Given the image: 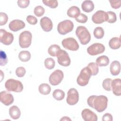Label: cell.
Segmentation results:
<instances>
[{
	"mask_svg": "<svg viewBox=\"0 0 121 121\" xmlns=\"http://www.w3.org/2000/svg\"><path fill=\"white\" fill-rule=\"evenodd\" d=\"M88 105L97 112H104L107 107L108 98L103 95L99 96L93 95L90 96L87 100Z\"/></svg>",
	"mask_w": 121,
	"mask_h": 121,
	"instance_id": "1",
	"label": "cell"
},
{
	"mask_svg": "<svg viewBox=\"0 0 121 121\" xmlns=\"http://www.w3.org/2000/svg\"><path fill=\"white\" fill-rule=\"evenodd\" d=\"M76 34L80 42L83 45H86L91 40V35L87 29L84 26H78L76 30Z\"/></svg>",
	"mask_w": 121,
	"mask_h": 121,
	"instance_id": "2",
	"label": "cell"
},
{
	"mask_svg": "<svg viewBox=\"0 0 121 121\" xmlns=\"http://www.w3.org/2000/svg\"><path fill=\"white\" fill-rule=\"evenodd\" d=\"M91 76V71L89 68L87 67L81 69L77 78V82L78 84L82 86H86L88 83Z\"/></svg>",
	"mask_w": 121,
	"mask_h": 121,
	"instance_id": "3",
	"label": "cell"
},
{
	"mask_svg": "<svg viewBox=\"0 0 121 121\" xmlns=\"http://www.w3.org/2000/svg\"><path fill=\"white\" fill-rule=\"evenodd\" d=\"M5 87L9 92H21L23 90V85L21 82L13 78L9 79L6 81Z\"/></svg>",
	"mask_w": 121,
	"mask_h": 121,
	"instance_id": "4",
	"label": "cell"
},
{
	"mask_svg": "<svg viewBox=\"0 0 121 121\" xmlns=\"http://www.w3.org/2000/svg\"><path fill=\"white\" fill-rule=\"evenodd\" d=\"M74 24L70 20H65L60 22L57 26L58 33L61 35H65L72 31Z\"/></svg>",
	"mask_w": 121,
	"mask_h": 121,
	"instance_id": "5",
	"label": "cell"
},
{
	"mask_svg": "<svg viewBox=\"0 0 121 121\" xmlns=\"http://www.w3.org/2000/svg\"><path fill=\"white\" fill-rule=\"evenodd\" d=\"M32 35L30 32L24 31L20 33L19 36V44L22 48H28L32 42Z\"/></svg>",
	"mask_w": 121,
	"mask_h": 121,
	"instance_id": "6",
	"label": "cell"
},
{
	"mask_svg": "<svg viewBox=\"0 0 121 121\" xmlns=\"http://www.w3.org/2000/svg\"><path fill=\"white\" fill-rule=\"evenodd\" d=\"M61 44L64 48L70 51H76L79 49V45L78 42L72 37L64 39L61 42Z\"/></svg>",
	"mask_w": 121,
	"mask_h": 121,
	"instance_id": "7",
	"label": "cell"
},
{
	"mask_svg": "<svg viewBox=\"0 0 121 121\" xmlns=\"http://www.w3.org/2000/svg\"><path fill=\"white\" fill-rule=\"evenodd\" d=\"M64 78L63 72L60 69L54 70L50 76L49 81L52 86L58 85L62 81Z\"/></svg>",
	"mask_w": 121,
	"mask_h": 121,
	"instance_id": "8",
	"label": "cell"
},
{
	"mask_svg": "<svg viewBox=\"0 0 121 121\" xmlns=\"http://www.w3.org/2000/svg\"><path fill=\"white\" fill-rule=\"evenodd\" d=\"M57 57L58 62L60 65L64 67H67L70 64V59L66 51L60 49Z\"/></svg>",
	"mask_w": 121,
	"mask_h": 121,
	"instance_id": "9",
	"label": "cell"
},
{
	"mask_svg": "<svg viewBox=\"0 0 121 121\" xmlns=\"http://www.w3.org/2000/svg\"><path fill=\"white\" fill-rule=\"evenodd\" d=\"M79 100V94L77 90L74 88H70L67 93L66 101L70 105L76 104Z\"/></svg>",
	"mask_w": 121,
	"mask_h": 121,
	"instance_id": "10",
	"label": "cell"
},
{
	"mask_svg": "<svg viewBox=\"0 0 121 121\" xmlns=\"http://www.w3.org/2000/svg\"><path fill=\"white\" fill-rule=\"evenodd\" d=\"M105 51V47L101 43H96L89 46L87 49V53L91 55L94 56L104 52Z\"/></svg>",
	"mask_w": 121,
	"mask_h": 121,
	"instance_id": "11",
	"label": "cell"
},
{
	"mask_svg": "<svg viewBox=\"0 0 121 121\" xmlns=\"http://www.w3.org/2000/svg\"><path fill=\"white\" fill-rule=\"evenodd\" d=\"M108 17L107 12L103 10H98L92 17V20L94 23L100 24L107 21Z\"/></svg>",
	"mask_w": 121,
	"mask_h": 121,
	"instance_id": "12",
	"label": "cell"
},
{
	"mask_svg": "<svg viewBox=\"0 0 121 121\" xmlns=\"http://www.w3.org/2000/svg\"><path fill=\"white\" fill-rule=\"evenodd\" d=\"M0 42L6 45L11 44L14 40L13 35L10 32H7L6 30L4 29H0Z\"/></svg>",
	"mask_w": 121,
	"mask_h": 121,
	"instance_id": "13",
	"label": "cell"
},
{
	"mask_svg": "<svg viewBox=\"0 0 121 121\" xmlns=\"http://www.w3.org/2000/svg\"><path fill=\"white\" fill-rule=\"evenodd\" d=\"M0 102L6 106L11 104L14 102V97L11 94L7 91H2L0 93Z\"/></svg>",
	"mask_w": 121,
	"mask_h": 121,
	"instance_id": "14",
	"label": "cell"
},
{
	"mask_svg": "<svg viewBox=\"0 0 121 121\" xmlns=\"http://www.w3.org/2000/svg\"><path fill=\"white\" fill-rule=\"evenodd\" d=\"M81 116L85 121H97V116L89 109H85L81 112Z\"/></svg>",
	"mask_w": 121,
	"mask_h": 121,
	"instance_id": "15",
	"label": "cell"
},
{
	"mask_svg": "<svg viewBox=\"0 0 121 121\" xmlns=\"http://www.w3.org/2000/svg\"><path fill=\"white\" fill-rule=\"evenodd\" d=\"M26 24L24 21L19 19H14L11 21L9 25V27L10 30L13 32H17L25 27Z\"/></svg>",
	"mask_w": 121,
	"mask_h": 121,
	"instance_id": "16",
	"label": "cell"
},
{
	"mask_svg": "<svg viewBox=\"0 0 121 121\" xmlns=\"http://www.w3.org/2000/svg\"><path fill=\"white\" fill-rule=\"evenodd\" d=\"M40 24L42 29L45 32H50L52 29L53 24L52 21L47 17H42L40 19Z\"/></svg>",
	"mask_w": 121,
	"mask_h": 121,
	"instance_id": "17",
	"label": "cell"
},
{
	"mask_svg": "<svg viewBox=\"0 0 121 121\" xmlns=\"http://www.w3.org/2000/svg\"><path fill=\"white\" fill-rule=\"evenodd\" d=\"M111 88L113 94L116 96L121 95V83L120 78H115L112 81Z\"/></svg>",
	"mask_w": 121,
	"mask_h": 121,
	"instance_id": "18",
	"label": "cell"
},
{
	"mask_svg": "<svg viewBox=\"0 0 121 121\" xmlns=\"http://www.w3.org/2000/svg\"><path fill=\"white\" fill-rule=\"evenodd\" d=\"M110 72L112 75L117 76L120 73L121 64L119 61L114 60L112 61L110 65Z\"/></svg>",
	"mask_w": 121,
	"mask_h": 121,
	"instance_id": "19",
	"label": "cell"
},
{
	"mask_svg": "<svg viewBox=\"0 0 121 121\" xmlns=\"http://www.w3.org/2000/svg\"><path fill=\"white\" fill-rule=\"evenodd\" d=\"M9 114L10 117L14 120H17L19 118L21 115V112L19 108L16 105H13L9 109Z\"/></svg>",
	"mask_w": 121,
	"mask_h": 121,
	"instance_id": "20",
	"label": "cell"
},
{
	"mask_svg": "<svg viewBox=\"0 0 121 121\" xmlns=\"http://www.w3.org/2000/svg\"><path fill=\"white\" fill-rule=\"evenodd\" d=\"M81 8L83 11L89 13L94 9V4L91 0H84L81 4Z\"/></svg>",
	"mask_w": 121,
	"mask_h": 121,
	"instance_id": "21",
	"label": "cell"
},
{
	"mask_svg": "<svg viewBox=\"0 0 121 121\" xmlns=\"http://www.w3.org/2000/svg\"><path fill=\"white\" fill-rule=\"evenodd\" d=\"M67 14L69 17L76 18L80 15V10L78 7L73 6L68 9Z\"/></svg>",
	"mask_w": 121,
	"mask_h": 121,
	"instance_id": "22",
	"label": "cell"
},
{
	"mask_svg": "<svg viewBox=\"0 0 121 121\" xmlns=\"http://www.w3.org/2000/svg\"><path fill=\"white\" fill-rule=\"evenodd\" d=\"M109 46L113 50H116L120 48L121 47L120 37H112L109 42Z\"/></svg>",
	"mask_w": 121,
	"mask_h": 121,
	"instance_id": "23",
	"label": "cell"
},
{
	"mask_svg": "<svg viewBox=\"0 0 121 121\" xmlns=\"http://www.w3.org/2000/svg\"><path fill=\"white\" fill-rule=\"evenodd\" d=\"M96 63L98 66H106L109 63V58L105 55L100 56L96 59Z\"/></svg>",
	"mask_w": 121,
	"mask_h": 121,
	"instance_id": "24",
	"label": "cell"
},
{
	"mask_svg": "<svg viewBox=\"0 0 121 121\" xmlns=\"http://www.w3.org/2000/svg\"><path fill=\"white\" fill-rule=\"evenodd\" d=\"M38 90L40 93L42 95H47L50 94L51 91V86L47 84L43 83L39 85L38 87Z\"/></svg>",
	"mask_w": 121,
	"mask_h": 121,
	"instance_id": "25",
	"label": "cell"
},
{
	"mask_svg": "<svg viewBox=\"0 0 121 121\" xmlns=\"http://www.w3.org/2000/svg\"><path fill=\"white\" fill-rule=\"evenodd\" d=\"M60 48L58 44H52L48 49V53L52 56H57L60 50Z\"/></svg>",
	"mask_w": 121,
	"mask_h": 121,
	"instance_id": "26",
	"label": "cell"
},
{
	"mask_svg": "<svg viewBox=\"0 0 121 121\" xmlns=\"http://www.w3.org/2000/svg\"><path fill=\"white\" fill-rule=\"evenodd\" d=\"M31 55L29 51H21L18 54L19 59L23 62H26L30 60Z\"/></svg>",
	"mask_w": 121,
	"mask_h": 121,
	"instance_id": "27",
	"label": "cell"
},
{
	"mask_svg": "<svg viewBox=\"0 0 121 121\" xmlns=\"http://www.w3.org/2000/svg\"><path fill=\"white\" fill-rule=\"evenodd\" d=\"M52 96L55 100L61 101L64 98L65 93L62 90L59 89H55L52 93Z\"/></svg>",
	"mask_w": 121,
	"mask_h": 121,
	"instance_id": "28",
	"label": "cell"
},
{
	"mask_svg": "<svg viewBox=\"0 0 121 121\" xmlns=\"http://www.w3.org/2000/svg\"><path fill=\"white\" fill-rule=\"evenodd\" d=\"M93 34L96 39H102L104 36V31L102 27H97L94 29Z\"/></svg>",
	"mask_w": 121,
	"mask_h": 121,
	"instance_id": "29",
	"label": "cell"
},
{
	"mask_svg": "<svg viewBox=\"0 0 121 121\" xmlns=\"http://www.w3.org/2000/svg\"><path fill=\"white\" fill-rule=\"evenodd\" d=\"M44 64L46 69H52L55 67V62L52 58H47L44 60Z\"/></svg>",
	"mask_w": 121,
	"mask_h": 121,
	"instance_id": "30",
	"label": "cell"
},
{
	"mask_svg": "<svg viewBox=\"0 0 121 121\" xmlns=\"http://www.w3.org/2000/svg\"><path fill=\"white\" fill-rule=\"evenodd\" d=\"M87 67H88L90 69L92 76H95L97 75L99 72L98 66L96 63L93 62H90L88 64Z\"/></svg>",
	"mask_w": 121,
	"mask_h": 121,
	"instance_id": "31",
	"label": "cell"
},
{
	"mask_svg": "<svg viewBox=\"0 0 121 121\" xmlns=\"http://www.w3.org/2000/svg\"><path fill=\"white\" fill-rule=\"evenodd\" d=\"M43 2L45 5L48 6L52 9H55L58 5V2L57 0H43Z\"/></svg>",
	"mask_w": 121,
	"mask_h": 121,
	"instance_id": "32",
	"label": "cell"
},
{
	"mask_svg": "<svg viewBox=\"0 0 121 121\" xmlns=\"http://www.w3.org/2000/svg\"><path fill=\"white\" fill-rule=\"evenodd\" d=\"M108 17L107 19V22L109 23H114L117 20V17L116 14L112 11H109L107 12Z\"/></svg>",
	"mask_w": 121,
	"mask_h": 121,
	"instance_id": "33",
	"label": "cell"
},
{
	"mask_svg": "<svg viewBox=\"0 0 121 121\" xmlns=\"http://www.w3.org/2000/svg\"><path fill=\"white\" fill-rule=\"evenodd\" d=\"M45 12V9L42 6H36L34 10V12L35 15L38 17L42 16Z\"/></svg>",
	"mask_w": 121,
	"mask_h": 121,
	"instance_id": "34",
	"label": "cell"
},
{
	"mask_svg": "<svg viewBox=\"0 0 121 121\" xmlns=\"http://www.w3.org/2000/svg\"><path fill=\"white\" fill-rule=\"evenodd\" d=\"M112 79L110 78H107L104 80L103 81V88L107 91H110L111 90V83Z\"/></svg>",
	"mask_w": 121,
	"mask_h": 121,
	"instance_id": "35",
	"label": "cell"
},
{
	"mask_svg": "<svg viewBox=\"0 0 121 121\" xmlns=\"http://www.w3.org/2000/svg\"><path fill=\"white\" fill-rule=\"evenodd\" d=\"M0 66H5L8 62V58L6 54L4 52L1 50L0 51Z\"/></svg>",
	"mask_w": 121,
	"mask_h": 121,
	"instance_id": "36",
	"label": "cell"
},
{
	"mask_svg": "<svg viewBox=\"0 0 121 121\" xmlns=\"http://www.w3.org/2000/svg\"><path fill=\"white\" fill-rule=\"evenodd\" d=\"M16 74L17 77L19 78L23 77L26 74V70L24 67H19L17 68L16 69Z\"/></svg>",
	"mask_w": 121,
	"mask_h": 121,
	"instance_id": "37",
	"label": "cell"
},
{
	"mask_svg": "<svg viewBox=\"0 0 121 121\" xmlns=\"http://www.w3.org/2000/svg\"><path fill=\"white\" fill-rule=\"evenodd\" d=\"M8 20V15L4 12H1L0 13V26L5 25Z\"/></svg>",
	"mask_w": 121,
	"mask_h": 121,
	"instance_id": "38",
	"label": "cell"
},
{
	"mask_svg": "<svg viewBox=\"0 0 121 121\" xmlns=\"http://www.w3.org/2000/svg\"><path fill=\"white\" fill-rule=\"evenodd\" d=\"M76 20L80 23H85L88 20V17L85 14L80 13V15L75 18Z\"/></svg>",
	"mask_w": 121,
	"mask_h": 121,
	"instance_id": "39",
	"label": "cell"
},
{
	"mask_svg": "<svg viewBox=\"0 0 121 121\" xmlns=\"http://www.w3.org/2000/svg\"><path fill=\"white\" fill-rule=\"evenodd\" d=\"M30 0H18L17 1V5L22 9L26 8L29 5Z\"/></svg>",
	"mask_w": 121,
	"mask_h": 121,
	"instance_id": "40",
	"label": "cell"
},
{
	"mask_svg": "<svg viewBox=\"0 0 121 121\" xmlns=\"http://www.w3.org/2000/svg\"><path fill=\"white\" fill-rule=\"evenodd\" d=\"M111 7L114 9H117L120 8L121 6V0H109Z\"/></svg>",
	"mask_w": 121,
	"mask_h": 121,
	"instance_id": "41",
	"label": "cell"
},
{
	"mask_svg": "<svg viewBox=\"0 0 121 121\" xmlns=\"http://www.w3.org/2000/svg\"><path fill=\"white\" fill-rule=\"evenodd\" d=\"M26 19L27 22L31 25H35L37 23V19L36 18V17H35L33 16H31V15L27 16Z\"/></svg>",
	"mask_w": 121,
	"mask_h": 121,
	"instance_id": "42",
	"label": "cell"
},
{
	"mask_svg": "<svg viewBox=\"0 0 121 121\" xmlns=\"http://www.w3.org/2000/svg\"><path fill=\"white\" fill-rule=\"evenodd\" d=\"M102 121H112V116L109 113H105L102 117Z\"/></svg>",
	"mask_w": 121,
	"mask_h": 121,
	"instance_id": "43",
	"label": "cell"
},
{
	"mask_svg": "<svg viewBox=\"0 0 121 121\" xmlns=\"http://www.w3.org/2000/svg\"><path fill=\"white\" fill-rule=\"evenodd\" d=\"M60 121H71V120L67 116H64L61 119H60Z\"/></svg>",
	"mask_w": 121,
	"mask_h": 121,
	"instance_id": "44",
	"label": "cell"
}]
</instances>
